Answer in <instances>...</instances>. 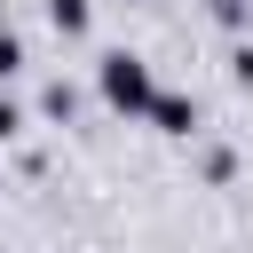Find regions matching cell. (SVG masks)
<instances>
[{"mask_svg":"<svg viewBox=\"0 0 253 253\" xmlns=\"http://www.w3.org/2000/svg\"><path fill=\"white\" fill-rule=\"evenodd\" d=\"M103 95H111L119 111H150V103H158V87H150V71H142L134 55H103Z\"/></svg>","mask_w":253,"mask_h":253,"instance_id":"1","label":"cell"},{"mask_svg":"<svg viewBox=\"0 0 253 253\" xmlns=\"http://www.w3.org/2000/svg\"><path fill=\"white\" fill-rule=\"evenodd\" d=\"M150 119H158L166 134H190V103H182V95H158V103H150Z\"/></svg>","mask_w":253,"mask_h":253,"instance_id":"2","label":"cell"},{"mask_svg":"<svg viewBox=\"0 0 253 253\" xmlns=\"http://www.w3.org/2000/svg\"><path fill=\"white\" fill-rule=\"evenodd\" d=\"M47 16H55V32H87V0H47Z\"/></svg>","mask_w":253,"mask_h":253,"instance_id":"3","label":"cell"},{"mask_svg":"<svg viewBox=\"0 0 253 253\" xmlns=\"http://www.w3.org/2000/svg\"><path fill=\"white\" fill-rule=\"evenodd\" d=\"M16 63H24V47H16V40H0V79H8Z\"/></svg>","mask_w":253,"mask_h":253,"instance_id":"4","label":"cell"},{"mask_svg":"<svg viewBox=\"0 0 253 253\" xmlns=\"http://www.w3.org/2000/svg\"><path fill=\"white\" fill-rule=\"evenodd\" d=\"M0 134H16V111H8V103H0Z\"/></svg>","mask_w":253,"mask_h":253,"instance_id":"5","label":"cell"}]
</instances>
